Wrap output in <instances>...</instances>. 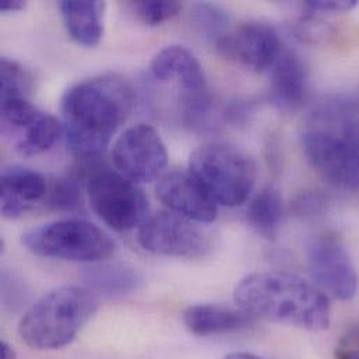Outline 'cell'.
Segmentation results:
<instances>
[{
  "label": "cell",
  "mask_w": 359,
  "mask_h": 359,
  "mask_svg": "<svg viewBox=\"0 0 359 359\" xmlns=\"http://www.w3.org/2000/svg\"><path fill=\"white\" fill-rule=\"evenodd\" d=\"M235 302L253 318L309 332L326 330L332 308L329 297L304 278L287 271H260L235 288Z\"/></svg>",
  "instance_id": "obj_2"
},
{
  "label": "cell",
  "mask_w": 359,
  "mask_h": 359,
  "mask_svg": "<svg viewBox=\"0 0 359 359\" xmlns=\"http://www.w3.org/2000/svg\"><path fill=\"white\" fill-rule=\"evenodd\" d=\"M191 20L198 31L208 39H212L214 43L231 31L229 14L224 8L212 3H194L191 7Z\"/></svg>",
  "instance_id": "obj_22"
},
{
  "label": "cell",
  "mask_w": 359,
  "mask_h": 359,
  "mask_svg": "<svg viewBox=\"0 0 359 359\" xmlns=\"http://www.w3.org/2000/svg\"><path fill=\"white\" fill-rule=\"evenodd\" d=\"M302 149L312 168L334 186L359 189V119L334 104L313 114L302 133Z\"/></svg>",
  "instance_id": "obj_3"
},
{
  "label": "cell",
  "mask_w": 359,
  "mask_h": 359,
  "mask_svg": "<svg viewBox=\"0 0 359 359\" xmlns=\"http://www.w3.org/2000/svg\"><path fill=\"white\" fill-rule=\"evenodd\" d=\"M334 359H359V325H354L346 330L340 337Z\"/></svg>",
  "instance_id": "obj_26"
},
{
  "label": "cell",
  "mask_w": 359,
  "mask_h": 359,
  "mask_svg": "<svg viewBox=\"0 0 359 359\" xmlns=\"http://www.w3.org/2000/svg\"><path fill=\"white\" fill-rule=\"evenodd\" d=\"M182 320L191 334L200 337L238 333L255 323V318L241 308L236 311L218 305L189 306L183 312Z\"/></svg>",
  "instance_id": "obj_16"
},
{
  "label": "cell",
  "mask_w": 359,
  "mask_h": 359,
  "mask_svg": "<svg viewBox=\"0 0 359 359\" xmlns=\"http://www.w3.org/2000/svg\"><path fill=\"white\" fill-rule=\"evenodd\" d=\"M0 359H17V353L6 341L0 343Z\"/></svg>",
  "instance_id": "obj_31"
},
{
  "label": "cell",
  "mask_w": 359,
  "mask_h": 359,
  "mask_svg": "<svg viewBox=\"0 0 359 359\" xmlns=\"http://www.w3.org/2000/svg\"><path fill=\"white\" fill-rule=\"evenodd\" d=\"M100 306V298L87 287H59L32 304L18 325L22 341L34 350H59L69 346Z\"/></svg>",
  "instance_id": "obj_4"
},
{
  "label": "cell",
  "mask_w": 359,
  "mask_h": 359,
  "mask_svg": "<svg viewBox=\"0 0 359 359\" xmlns=\"http://www.w3.org/2000/svg\"><path fill=\"white\" fill-rule=\"evenodd\" d=\"M1 280V295L4 305L13 311L22 308L28 299L25 285L21 283V280L7 273H3Z\"/></svg>",
  "instance_id": "obj_25"
},
{
  "label": "cell",
  "mask_w": 359,
  "mask_h": 359,
  "mask_svg": "<svg viewBox=\"0 0 359 359\" xmlns=\"http://www.w3.org/2000/svg\"><path fill=\"white\" fill-rule=\"evenodd\" d=\"M135 105L132 86L104 74L72 86L62 97L63 133L81 165H95Z\"/></svg>",
  "instance_id": "obj_1"
},
{
  "label": "cell",
  "mask_w": 359,
  "mask_h": 359,
  "mask_svg": "<svg viewBox=\"0 0 359 359\" xmlns=\"http://www.w3.org/2000/svg\"><path fill=\"white\" fill-rule=\"evenodd\" d=\"M311 274L320 291L339 301H350L358 292V274L351 257L333 233L312 236L306 243Z\"/></svg>",
  "instance_id": "obj_10"
},
{
  "label": "cell",
  "mask_w": 359,
  "mask_h": 359,
  "mask_svg": "<svg viewBox=\"0 0 359 359\" xmlns=\"http://www.w3.org/2000/svg\"><path fill=\"white\" fill-rule=\"evenodd\" d=\"M189 171L217 204L236 207L252 194L257 165L243 150L226 143H208L190 154Z\"/></svg>",
  "instance_id": "obj_5"
},
{
  "label": "cell",
  "mask_w": 359,
  "mask_h": 359,
  "mask_svg": "<svg viewBox=\"0 0 359 359\" xmlns=\"http://www.w3.org/2000/svg\"><path fill=\"white\" fill-rule=\"evenodd\" d=\"M65 27L70 38L81 46L95 48L104 36L102 1L62 0L57 4Z\"/></svg>",
  "instance_id": "obj_17"
},
{
  "label": "cell",
  "mask_w": 359,
  "mask_h": 359,
  "mask_svg": "<svg viewBox=\"0 0 359 359\" xmlns=\"http://www.w3.org/2000/svg\"><path fill=\"white\" fill-rule=\"evenodd\" d=\"M93 211L109 228L125 232L139 228L149 218V198L133 182L118 172L100 170L86 184Z\"/></svg>",
  "instance_id": "obj_7"
},
{
  "label": "cell",
  "mask_w": 359,
  "mask_h": 359,
  "mask_svg": "<svg viewBox=\"0 0 359 359\" xmlns=\"http://www.w3.org/2000/svg\"><path fill=\"white\" fill-rule=\"evenodd\" d=\"M27 7V3L22 0H3L0 1V10L1 11H21Z\"/></svg>",
  "instance_id": "obj_30"
},
{
  "label": "cell",
  "mask_w": 359,
  "mask_h": 359,
  "mask_svg": "<svg viewBox=\"0 0 359 359\" xmlns=\"http://www.w3.org/2000/svg\"><path fill=\"white\" fill-rule=\"evenodd\" d=\"M308 91V69L298 53L283 49L271 67L269 100L280 111H295Z\"/></svg>",
  "instance_id": "obj_15"
},
{
  "label": "cell",
  "mask_w": 359,
  "mask_h": 359,
  "mask_svg": "<svg viewBox=\"0 0 359 359\" xmlns=\"http://www.w3.org/2000/svg\"><path fill=\"white\" fill-rule=\"evenodd\" d=\"M284 214L281 191L277 186L263 187L249 203L246 218L249 225L266 239H274L278 233Z\"/></svg>",
  "instance_id": "obj_19"
},
{
  "label": "cell",
  "mask_w": 359,
  "mask_h": 359,
  "mask_svg": "<svg viewBox=\"0 0 359 359\" xmlns=\"http://www.w3.org/2000/svg\"><path fill=\"white\" fill-rule=\"evenodd\" d=\"M63 133V125L45 112H41L15 136L14 149L22 157H35L50 150Z\"/></svg>",
  "instance_id": "obj_20"
},
{
  "label": "cell",
  "mask_w": 359,
  "mask_h": 359,
  "mask_svg": "<svg viewBox=\"0 0 359 359\" xmlns=\"http://www.w3.org/2000/svg\"><path fill=\"white\" fill-rule=\"evenodd\" d=\"M1 100L28 98L32 88L29 73L20 63L3 56L0 59Z\"/></svg>",
  "instance_id": "obj_23"
},
{
  "label": "cell",
  "mask_w": 359,
  "mask_h": 359,
  "mask_svg": "<svg viewBox=\"0 0 359 359\" xmlns=\"http://www.w3.org/2000/svg\"><path fill=\"white\" fill-rule=\"evenodd\" d=\"M217 52L226 60L255 73L274 66L283 52L277 31L264 22H246L215 42Z\"/></svg>",
  "instance_id": "obj_11"
},
{
  "label": "cell",
  "mask_w": 359,
  "mask_h": 359,
  "mask_svg": "<svg viewBox=\"0 0 359 359\" xmlns=\"http://www.w3.org/2000/svg\"><path fill=\"white\" fill-rule=\"evenodd\" d=\"M111 158L116 172L136 184L160 180L168 165L165 143L146 123L125 130L114 143Z\"/></svg>",
  "instance_id": "obj_9"
},
{
  "label": "cell",
  "mask_w": 359,
  "mask_h": 359,
  "mask_svg": "<svg viewBox=\"0 0 359 359\" xmlns=\"http://www.w3.org/2000/svg\"><path fill=\"white\" fill-rule=\"evenodd\" d=\"M323 204H325V201L319 196L305 194V196H301L295 201L294 210H295L297 215L308 219V218H315V217L320 215V212L323 211Z\"/></svg>",
  "instance_id": "obj_28"
},
{
  "label": "cell",
  "mask_w": 359,
  "mask_h": 359,
  "mask_svg": "<svg viewBox=\"0 0 359 359\" xmlns=\"http://www.w3.org/2000/svg\"><path fill=\"white\" fill-rule=\"evenodd\" d=\"M151 74L161 83L177 81L183 90L182 97L207 94L204 70L196 56L184 46L171 45L160 50L150 66Z\"/></svg>",
  "instance_id": "obj_14"
},
{
  "label": "cell",
  "mask_w": 359,
  "mask_h": 359,
  "mask_svg": "<svg viewBox=\"0 0 359 359\" xmlns=\"http://www.w3.org/2000/svg\"><path fill=\"white\" fill-rule=\"evenodd\" d=\"M83 172L74 171L53 180L49 186L45 205L56 211H76L83 205Z\"/></svg>",
  "instance_id": "obj_21"
},
{
  "label": "cell",
  "mask_w": 359,
  "mask_h": 359,
  "mask_svg": "<svg viewBox=\"0 0 359 359\" xmlns=\"http://www.w3.org/2000/svg\"><path fill=\"white\" fill-rule=\"evenodd\" d=\"M86 287L97 295L118 298L139 290L143 283L142 274L121 263H95L86 267L81 274Z\"/></svg>",
  "instance_id": "obj_18"
},
{
  "label": "cell",
  "mask_w": 359,
  "mask_h": 359,
  "mask_svg": "<svg viewBox=\"0 0 359 359\" xmlns=\"http://www.w3.org/2000/svg\"><path fill=\"white\" fill-rule=\"evenodd\" d=\"M137 242L150 253L190 260L203 259L212 249V239L200 222L170 210L150 215L139 226Z\"/></svg>",
  "instance_id": "obj_8"
},
{
  "label": "cell",
  "mask_w": 359,
  "mask_h": 359,
  "mask_svg": "<svg viewBox=\"0 0 359 359\" xmlns=\"http://www.w3.org/2000/svg\"><path fill=\"white\" fill-rule=\"evenodd\" d=\"M224 359H264L250 353H231Z\"/></svg>",
  "instance_id": "obj_32"
},
{
  "label": "cell",
  "mask_w": 359,
  "mask_h": 359,
  "mask_svg": "<svg viewBox=\"0 0 359 359\" xmlns=\"http://www.w3.org/2000/svg\"><path fill=\"white\" fill-rule=\"evenodd\" d=\"M358 4L357 0H309L304 3V8L315 13H344Z\"/></svg>",
  "instance_id": "obj_27"
},
{
  "label": "cell",
  "mask_w": 359,
  "mask_h": 359,
  "mask_svg": "<svg viewBox=\"0 0 359 359\" xmlns=\"http://www.w3.org/2000/svg\"><path fill=\"white\" fill-rule=\"evenodd\" d=\"M156 196L170 211L200 224L212 222L218 214V204L189 170L165 172L157 180Z\"/></svg>",
  "instance_id": "obj_12"
},
{
  "label": "cell",
  "mask_w": 359,
  "mask_h": 359,
  "mask_svg": "<svg viewBox=\"0 0 359 359\" xmlns=\"http://www.w3.org/2000/svg\"><path fill=\"white\" fill-rule=\"evenodd\" d=\"M49 186L36 171L21 165L3 170L0 178V208L1 215L17 219L46 200Z\"/></svg>",
  "instance_id": "obj_13"
},
{
  "label": "cell",
  "mask_w": 359,
  "mask_h": 359,
  "mask_svg": "<svg viewBox=\"0 0 359 359\" xmlns=\"http://www.w3.org/2000/svg\"><path fill=\"white\" fill-rule=\"evenodd\" d=\"M130 7L136 13V15L147 25H160L172 17H175L182 10V3L174 0H161V1H133Z\"/></svg>",
  "instance_id": "obj_24"
},
{
  "label": "cell",
  "mask_w": 359,
  "mask_h": 359,
  "mask_svg": "<svg viewBox=\"0 0 359 359\" xmlns=\"http://www.w3.org/2000/svg\"><path fill=\"white\" fill-rule=\"evenodd\" d=\"M252 112H253V104L252 102L238 101V102H233L232 105H229V108L225 112V116L231 123L242 125L249 119Z\"/></svg>",
  "instance_id": "obj_29"
},
{
  "label": "cell",
  "mask_w": 359,
  "mask_h": 359,
  "mask_svg": "<svg viewBox=\"0 0 359 359\" xmlns=\"http://www.w3.org/2000/svg\"><path fill=\"white\" fill-rule=\"evenodd\" d=\"M21 245L32 255L79 263H101L115 253V242L95 224L80 219H59L28 229Z\"/></svg>",
  "instance_id": "obj_6"
}]
</instances>
